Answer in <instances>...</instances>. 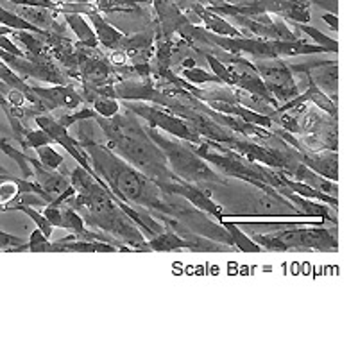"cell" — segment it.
<instances>
[{"label": "cell", "instance_id": "44dd1931", "mask_svg": "<svg viewBox=\"0 0 358 358\" xmlns=\"http://www.w3.org/2000/svg\"><path fill=\"white\" fill-rule=\"evenodd\" d=\"M219 224L222 226L226 231H228L229 238H231V244L233 248H236L238 251H244V252H262L264 249L257 244V242L249 238L244 231L241 229V226L236 222H231V220H219Z\"/></svg>", "mask_w": 358, "mask_h": 358}, {"label": "cell", "instance_id": "f1b7e54d", "mask_svg": "<svg viewBox=\"0 0 358 358\" xmlns=\"http://www.w3.org/2000/svg\"><path fill=\"white\" fill-rule=\"evenodd\" d=\"M49 143H54L52 138H50L49 134L45 133L43 129H25L24 133V143H22V149L25 151H29V149H36V147H41V145H49Z\"/></svg>", "mask_w": 358, "mask_h": 358}, {"label": "cell", "instance_id": "7402d4cb", "mask_svg": "<svg viewBox=\"0 0 358 358\" xmlns=\"http://www.w3.org/2000/svg\"><path fill=\"white\" fill-rule=\"evenodd\" d=\"M289 25L290 27L296 29V31H299V33H303V34H306L308 38H312V40L315 41V45H322V47H326V49L334 54L338 52L337 40H334V38H330V36H326V34L321 33L317 27H312V25H308V24H299V22H289Z\"/></svg>", "mask_w": 358, "mask_h": 358}, {"label": "cell", "instance_id": "d4e9b609", "mask_svg": "<svg viewBox=\"0 0 358 358\" xmlns=\"http://www.w3.org/2000/svg\"><path fill=\"white\" fill-rule=\"evenodd\" d=\"M59 210H62V228L63 229H69V231L72 233H81L85 231L86 226H85V220H83V217L79 215L76 210H73L72 206H69L66 203H62L59 204Z\"/></svg>", "mask_w": 358, "mask_h": 358}, {"label": "cell", "instance_id": "9a60e30c", "mask_svg": "<svg viewBox=\"0 0 358 358\" xmlns=\"http://www.w3.org/2000/svg\"><path fill=\"white\" fill-rule=\"evenodd\" d=\"M190 9L196 13L197 18L203 22L204 29H206L208 33L220 34V36H233V38L245 36L241 29L235 27V25H231L229 22L224 20V17H220V15H217V13H213V11H210V9L204 8L201 2L199 4H194Z\"/></svg>", "mask_w": 358, "mask_h": 358}, {"label": "cell", "instance_id": "277c9868", "mask_svg": "<svg viewBox=\"0 0 358 358\" xmlns=\"http://www.w3.org/2000/svg\"><path fill=\"white\" fill-rule=\"evenodd\" d=\"M145 133L151 136L152 142L162 149L169 163V169L172 174L181 181L187 183H215V185H228V179L222 174L210 167V163L204 162L196 151L192 143L183 142L176 136H165L159 133L156 127H145Z\"/></svg>", "mask_w": 358, "mask_h": 358}, {"label": "cell", "instance_id": "ab89813d", "mask_svg": "<svg viewBox=\"0 0 358 358\" xmlns=\"http://www.w3.org/2000/svg\"><path fill=\"white\" fill-rule=\"evenodd\" d=\"M4 140H6V138H2V136H0V142H4Z\"/></svg>", "mask_w": 358, "mask_h": 358}, {"label": "cell", "instance_id": "7c38bea8", "mask_svg": "<svg viewBox=\"0 0 358 358\" xmlns=\"http://www.w3.org/2000/svg\"><path fill=\"white\" fill-rule=\"evenodd\" d=\"M15 13L29 24H33L43 33H59L63 34V24H57L59 13L45 8H31V6H15Z\"/></svg>", "mask_w": 358, "mask_h": 358}, {"label": "cell", "instance_id": "8d00e7d4", "mask_svg": "<svg viewBox=\"0 0 358 358\" xmlns=\"http://www.w3.org/2000/svg\"><path fill=\"white\" fill-rule=\"evenodd\" d=\"M9 178H13V176H9V174H0V183H4L6 179H9Z\"/></svg>", "mask_w": 358, "mask_h": 358}, {"label": "cell", "instance_id": "d6a6232c", "mask_svg": "<svg viewBox=\"0 0 358 358\" xmlns=\"http://www.w3.org/2000/svg\"><path fill=\"white\" fill-rule=\"evenodd\" d=\"M0 49L6 50V52L9 54H15V56H25L24 50H22L18 45H15V41L9 40L8 36H0Z\"/></svg>", "mask_w": 358, "mask_h": 358}, {"label": "cell", "instance_id": "30bf717a", "mask_svg": "<svg viewBox=\"0 0 358 358\" xmlns=\"http://www.w3.org/2000/svg\"><path fill=\"white\" fill-rule=\"evenodd\" d=\"M297 158L303 165L313 171L315 174L322 176V178L330 179V181H337L338 179V155L337 151H296Z\"/></svg>", "mask_w": 358, "mask_h": 358}, {"label": "cell", "instance_id": "74e56055", "mask_svg": "<svg viewBox=\"0 0 358 358\" xmlns=\"http://www.w3.org/2000/svg\"><path fill=\"white\" fill-rule=\"evenodd\" d=\"M0 174H8V171H6V169L2 167V165H0Z\"/></svg>", "mask_w": 358, "mask_h": 358}, {"label": "cell", "instance_id": "7a4b0ae2", "mask_svg": "<svg viewBox=\"0 0 358 358\" xmlns=\"http://www.w3.org/2000/svg\"><path fill=\"white\" fill-rule=\"evenodd\" d=\"M70 185L76 194L65 201L85 220V226L94 231H102L129 245L133 251H147V238L134 226L133 220L118 208L117 197L110 196L83 167L70 172Z\"/></svg>", "mask_w": 358, "mask_h": 358}, {"label": "cell", "instance_id": "52a82bcc", "mask_svg": "<svg viewBox=\"0 0 358 358\" xmlns=\"http://www.w3.org/2000/svg\"><path fill=\"white\" fill-rule=\"evenodd\" d=\"M252 66L265 83L271 95L276 99L278 104L299 95V86L283 57H264V59H257Z\"/></svg>", "mask_w": 358, "mask_h": 358}, {"label": "cell", "instance_id": "d590c367", "mask_svg": "<svg viewBox=\"0 0 358 358\" xmlns=\"http://www.w3.org/2000/svg\"><path fill=\"white\" fill-rule=\"evenodd\" d=\"M73 2H79V4H94L95 0H73Z\"/></svg>", "mask_w": 358, "mask_h": 358}, {"label": "cell", "instance_id": "484cf974", "mask_svg": "<svg viewBox=\"0 0 358 358\" xmlns=\"http://www.w3.org/2000/svg\"><path fill=\"white\" fill-rule=\"evenodd\" d=\"M38 155V159H40L41 165H45L47 169H52V171H57V169H62L65 165V158H63L59 152L56 151L52 147V143L49 145H41L34 149Z\"/></svg>", "mask_w": 358, "mask_h": 358}, {"label": "cell", "instance_id": "2e32d148", "mask_svg": "<svg viewBox=\"0 0 358 358\" xmlns=\"http://www.w3.org/2000/svg\"><path fill=\"white\" fill-rule=\"evenodd\" d=\"M310 85H315L321 88L326 95H331L337 102V86H338V66L337 62H331L328 65L317 66V69L310 70L305 73Z\"/></svg>", "mask_w": 358, "mask_h": 358}, {"label": "cell", "instance_id": "e0dca14e", "mask_svg": "<svg viewBox=\"0 0 358 358\" xmlns=\"http://www.w3.org/2000/svg\"><path fill=\"white\" fill-rule=\"evenodd\" d=\"M63 20L72 29V33L78 36V45L88 47V49H101L97 34H95L94 27L86 22L85 15H79V13H63Z\"/></svg>", "mask_w": 358, "mask_h": 358}, {"label": "cell", "instance_id": "4dcf8cb0", "mask_svg": "<svg viewBox=\"0 0 358 358\" xmlns=\"http://www.w3.org/2000/svg\"><path fill=\"white\" fill-rule=\"evenodd\" d=\"M27 249L33 252H50V241L43 236L40 229H34L33 235L29 236Z\"/></svg>", "mask_w": 358, "mask_h": 358}, {"label": "cell", "instance_id": "6da1fadb", "mask_svg": "<svg viewBox=\"0 0 358 358\" xmlns=\"http://www.w3.org/2000/svg\"><path fill=\"white\" fill-rule=\"evenodd\" d=\"M95 134V133H94ZM78 142L85 149L90 163L94 171L104 179V183L111 188L117 199L136 210L143 212H156V215H169L179 222H196L197 229L204 235H213L217 242L231 245L228 231L219 226H213L206 217H203V212L197 208H192L181 201L169 199L165 192L159 190L156 181L147 178L140 171L118 158L111 149H108L104 143L94 136H86L85 133H78Z\"/></svg>", "mask_w": 358, "mask_h": 358}, {"label": "cell", "instance_id": "f35d334b", "mask_svg": "<svg viewBox=\"0 0 358 358\" xmlns=\"http://www.w3.org/2000/svg\"><path fill=\"white\" fill-rule=\"evenodd\" d=\"M6 212V208L4 206H0V213H4Z\"/></svg>", "mask_w": 358, "mask_h": 358}, {"label": "cell", "instance_id": "836d02e7", "mask_svg": "<svg viewBox=\"0 0 358 358\" xmlns=\"http://www.w3.org/2000/svg\"><path fill=\"white\" fill-rule=\"evenodd\" d=\"M322 20L326 22V24L330 25L334 31H338V20H337V13H324L322 15Z\"/></svg>", "mask_w": 358, "mask_h": 358}, {"label": "cell", "instance_id": "8fae6325", "mask_svg": "<svg viewBox=\"0 0 358 358\" xmlns=\"http://www.w3.org/2000/svg\"><path fill=\"white\" fill-rule=\"evenodd\" d=\"M29 163H31V167H33L34 172L33 181L41 188V190L50 194V196L57 197L70 185V179L66 178V174L52 171V169H47L45 165H41L40 159L29 156Z\"/></svg>", "mask_w": 358, "mask_h": 358}, {"label": "cell", "instance_id": "5b68a950", "mask_svg": "<svg viewBox=\"0 0 358 358\" xmlns=\"http://www.w3.org/2000/svg\"><path fill=\"white\" fill-rule=\"evenodd\" d=\"M124 108H127L136 117L143 118L149 127L165 131L171 136H176V138L183 140V142L194 143V145H199L203 142V136H199L196 131L192 129L183 118H179L178 115L171 113L165 108H158L156 104H151V102L140 101H126Z\"/></svg>", "mask_w": 358, "mask_h": 358}, {"label": "cell", "instance_id": "603a6c76", "mask_svg": "<svg viewBox=\"0 0 358 358\" xmlns=\"http://www.w3.org/2000/svg\"><path fill=\"white\" fill-rule=\"evenodd\" d=\"M179 78H183L185 81L192 83V85L196 86H204V85H222L219 78H217L215 73H210L206 70H201L199 66H194V69H181L176 72Z\"/></svg>", "mask_w": 358, "mask_h": 358}, {"label": "cell", "instance_id": "83f0119b", "mask_svg": "<svg viewBox=\"0 0 358 358\" xmlns=\"http://www.w3.org/2000/svg\"><path fill=\"white\" fill-rule=\"evenodd\" d=\"M0 81L6 83V85L9 86V88H15L18 90V92H22V94H29V90H31V86L25 83V79H22L20 76H18L15 70L9 69L8 65H6L2 59H0Z\"/></svg>", "mask_w": 358, "mask_h": 358}, {"label": "cell", "instance_id": "5bb4252c", "mask_svg": "<svg viewBox=\"0 0 358 358\" xmlns=\"http://www.w3.org/2000/svg\"><path fill=\"white\" fill-rule=\"evenodd\" d=\"M86 17L92 22V27H94L95 34H97V40L101 47H104L106 50H120L126 34H122L118 29H115L113 25L108 24V22L104 20V17H102V13L92 11L88 13Z\"/></svg>", "mask_w": 358, "mask_h": 358}, {"label": "cell", "instance_id": "9c48e42d", "mask_svg": "<svg viewBox=\"0 0 358 358\" xmlns=\"http://www.w3.org/2000/svg\"><path fill=\"white\" fill-rule=\"evenodd\" d=\"M156 185L159 187V190L165 192L167 196H176V197H185L188 203L194 208H197L199 212L208 213L210 217L217 219L219 222L222 219V206H219L217 203L212 201V192L203 190L197 185L187 183V181H181V179H169V181H156Z\"/></svg>", "mask_w": 358, "mask_h": 358}, {"label": "cell", "instance_id": "ffe728a7", "mask_svg": "<svg viewBox=\"0 0 358 358\" xmlns=\"http://www.w3.org/2000/svg\"><path fill=\"white\" fill-rule=\"evenodd\" d=\"M147 245H149V251H159V252H169V251H178V249H190L192 244L188 241H185L183 236L176 233L172 228H165L163 231L156 233L155 236L147 238Z\"/></svg>", "mask_w": 358, "mask_h": 358}, {"label": "cell", "instance_id": "4fadbf2b", "mask_svg": "<svg viewBox=\"0 0 358 358\" xmlns=\"http://www.w3.org/2000/svg\"><path fill=\"white\" fill-rule=\"evenodd\" d=\"M281 194V196L285 197L287 201H290V203L296 206V210H299L301 213H305V215L312 217V219H319L322 220V222H334L335 224V217L334 213L330 212V204H324L321 203V201H313V199H306V197H301L297 196V194H294V192H290L289 188H280L278 190Z\"/></svg>", "mask_w": 358, "mask_h": 358}, {"label": "cell", "instance_id": "ba28073f", "mask_svg": "<svg viewBox=\"0 0 358 358\" xmlns=\"http://www.w3.org/2000/svg\"><path fill=\"white\" fill-rule=\"evenodd\" d=\"M25 99L34 106L41 108L43 113H50L59 108L62 110H78L86 104L73 81L70 85H54L50 88L31 86L29 94H25Z\"/></svg>", "mask_w": 358, "mask_h": 358}, {"label": "cell", "instance_id": "3957f363", "mask_svg": "<svg viewBox=\"0 0 358 358\" xmlns=\"http://www.w3.org/2000/svg\"><path fill=\"white\" fill-rule=\"evenodd\" d=\"M122 106V104H120ZM124 108V106H122ZM101 133L104 134V145L115 152L118 158H122L136 171L151 178L152 181H169L178 179L169 169L165 155L158 145L145 133L136 120V115L131 113L126 108L124 113L118 111L115 117L104 118L95 117Z\"/></svg>", "mask_w": 358, "mask_h": 358}, {"label": "cell", "instance_id": "f546056e", "mask_svg": "<svg viewBox=\"0 0 358 358\" xmlns=\"http://www.w3.org/2000/svg\"><path fill=\"white\" fill-rule=\"evenodd\" d=\"M97 117V113L94 111V108H78V110L73 111V113H69V115H63V117L56 118L57 122L62 124L63 127H66L69 129L70 126H73V124L78 122H85V120H92V118Z\"/></svg>", "mask_w": 358, "mask_h": 358}, {"label": "cell", "instance_id": "cb8c5ba5", "mask_svg": "<svg viewBox=\"0 0 358 358\" xmlns=\"http://www.w3.org/2000/svg\"><path fill=\"white\" fill-rule=\"evenodd\" d=\"M0 151L4 152V155H8L11 159H15V163H17L18 169L22 171L24 179H34V172H33V167H31V163H29L27 152L15 149V147H13L8 140L0 142Z\"/></svg>", "mask_w": 358, "mask_h": 358}, {"label": "cell", "instance_id": "ac0fdd59", "mask_svg": "<svg viewBox=\"0 0 358 358\" xmlns=\"http://www.w3.org/2000/svg\"><path fill=\"white\" fill-rule=\"evenodd\" d=\"M278 172V178H280L281 185L285 188H289L290 192H294V194H297V196L301 197H306V199H313V201H321V203L324 204H330L334 210H337L338 208V199L337 197L330 196V194H324V192L317 190V188L310 187V185L303 183V181H297V179H290L289 176L283 174L281 171H276Z\"/></svg>", "mask_w": 358, "mask_h": 358}, {"label": "cell", "instance_id": "1f68e13d", "mask_svg": "<svg viewBox=\"0 0 358 358\" xmlns=\"http://www.w3.org/2000/svg\"><path fill=\"white\" fill-rule=\"evenodd\" d=\"M25 249L27 244H24L18 236L0 231V251H25Z\"/></svg>", "mask_w": 358, "mask_h": 358}, {"label": "cell", "instance_id": "d6986e66", "mask_svg": "<svg viewBox=\"0 0 358 358\" xmlns=\"http://www.w3.org/2000/svg\"><path fill=\"white\" fill-rule=\"evenodd\" d=\"M59 251V252H69V251H78V252H115L118 251L113 244L101 241H86V238H72V241H56L50 242V252Z\"/></svg>", "mask_w": 358, "mask_h": 358}, {"label": "cell", "instance_id": "8992f818", "mask_svg": "<svg viewBox=\"0 0 358 358\" xmlns=\"http://www.w3.org/2000/svg\"><path fill=\"white\" fill-rule=\"evenodd\" d=\"M287 251H337V226L334 228H285L280 231H273Z\"/></svg>", "mask_w": 358, "mask_h": 358}, {"label": "cell", "instance_id": "4316f807", "mask_svg": "<svg viewBox=\"0 0 358 358\" xmlns=\"http://www.w3.org/2000/svg\"><path fill=\"white\" fill-rule=\"evenodd\" d=\"M92 108H94V111L99 115V117H104V118L115 117L118 111L122 110L118 99L106 97V95H97V97L92 101Z\"/></svg>", "mask_w": 358, "mask_h": 358}, {"label": "cell", "instance_id": "e575fe53", "mask_svg": "<svg viewBox=\"0 0 358 358\" xmlns=\"http://www.w3.org/2000/svg\"><path fill=\"white\" fill-rule=\"evenodd\" d=\"M197 63H196V59H194V57H185L183 62H181V65H179V69L178 70H181V69H194V66H196Z\"/></svg>", "mask_w": 358, "mask_h": 358}]
</instances>
